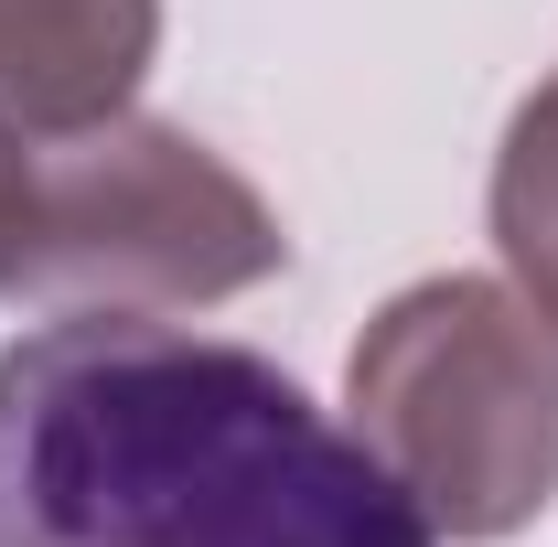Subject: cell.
I'll list each match as a JSON object with an SVG mask.
<instances>
[{"mask_svg":"<svg viewBox=\"0 0 558 547\" xmlns=\"http://www.w3.org/2000/svg\"><path fill=\"white\" fill-rule=\"evenodd\" d=\"M0 547H440L258 343L44 312L0 343Z\"/></svg>","mask_w":558,"mask_h":547,"instance_id":"cell-1","label":"cell"},{"mask_svg":"<svg viewBox=\"0 0 558 547\" xmlns=\"http://www.w3.org/2000/svg\"><path fill=\"white\" fill-rule=\"evenodd\" d=\"M344 409L429 537L494 547L558 494V323L473 269L409 279L354 333Z\"/></svg>","mask_w":558,"mask_h":547,"instance_id":"cell-2","label":"cell"},{"mask_svg":"<svg viewBox=\"0 0 558 547\" xmlns=\"http://www.w3.org/2000/svg\"><path fill=\"white\" fill-rule=\"evenodd\" d=\"M290 269L269 194L172 119H108L33 150V312H215Z\"/></svg>","mask_w":558,"mask_h":547,"instance_id":"cell-3","label":"cell"},{"mask_svg":"<svg viewBox=\"0 0 558 547\" xmlns=\"http://www.w3.org/2000/svg\"><path fill=\"white\" fill-rule=\"evenodd\" d=\"M161 54V0H0V139L108 130Z\"/></svg>","mask_w":558,"mask_h":547,"instance_id":"cell-4","label":"cell"},{"mask_svg":"<svg viewBox=\"0 0 558 547\" xmlns=\"http://www.w3.org/2000/svg\"><path fill=\"white\" fill-rule=\"evenodd\" d=\"M494 247L515 290L558 323V75L505 119V150H494Z\"/></svg>","mask_w":558,"mask_h":547,"instance_id":"cell-5","label":"cell"},{"mask_svg":"<svg viewBox=\"0 0 558 547\" xmlns=\"http://www.w3.org/2000/svg\"><path fill=\"white\" fill-rule=\"evenodd\" d=\"M22 258H33V150L0 139V301H22Z\"/></svg>","mask_w":558,"mask_h":547,"instance_id":"cell-6","label":"cell"}]
</instances>
